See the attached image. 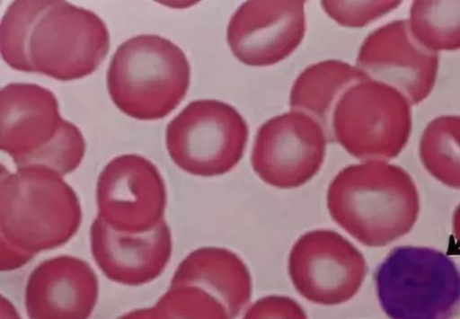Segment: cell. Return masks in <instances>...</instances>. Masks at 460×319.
I'll return each mask as SVG.
<instances>
[{
	"label": "cell",
	"mask_w": 460,
	"mask_h": 319,
	"mask_svg": "<svg viewBox=\"0 0 460 319\" xmlns=\"http://www.w3.org/2000/svg\"><path fill=\"white\" fill-rule=\"evenodd\" d=\"M35 257L2 241V271H13L28 264Z\"/></svg>",
	"instance_id": "cell-23"
},
{
	"label": "cell",
	"mask_w": 460,
	"mask_h": 319,
	"mask_svg": "<svg viewBox=\"0 0 460 319\" xmlns=\"http://www.w3.org/2000/svg\"><path fill=\"white\" fill-rule=\"evenodd\" d=\"M190 80L184 52L157 35H140L122 43L111 58L107 76L116 107L141 120L170 115L184 100Z\"/></svg>",
	"instance_id": "cell-5"
},
{
	"label": "cell",
	"mask_w": 460,
	"mask_h": 319,
	"mask_svg": "<svg viewBox=\"0 0 460 319\" xmlns=\"http://www.w3.org/2000/svg\"><path fill=\"white\" fill-rule=\"evenodd\" d=\"M150 319H230L224 305L209 293L190 285H171L154 307Z\"/></svg>",
	"instance_id": "cell-20"
},
{
	"label": "cell",
	"mask_w": 460,
	"mask_h": 319,
	"mask_svg": "<svg viewBox=\"0 0 460 319\" xmlns=\"http://www.w3.org/2000/svg\"><path fill=\"white\" fill-rule=\"evenodd\" d=\"M151 308L134 310L121 315L118 319H150Z\"/></svg>",
	"instance_id": "cell-25"
},
{
	"label": "cell",
	"mask_w": 460,
	"mask_h": 319,
	"mask_svg": "<svg viewBox=\"0 0 460 319\" xmlns=\"http://www.w3.org/2000/svg\"><path fill=\"white\" fill-rule=\"evenodd\" d=\"M420 157L425 170L436 180L460 190V116H441L425 127Z\"/></svg>",
	"instance_id": "cell-18"
},
{
	"label": "cell",
	"mask_w": 460,
	"mask_h": 319,
	"mask_svg": "<svg viewBox=\"0 0 460 319\" xmlns=\"http://www.w3.org/2000/svg\"><path fill=\"white\" fill-rule=\"evenodd\" d=\"M93 258L111 281L141 286L156 279L172 259L173 242L168 223L143 234H127L111 228L96 217L90 229Z\"/></svg>",
	"instance_id": "cell-14"
},
{
	"label": "cell",
	"mask_w": 460,
	"mask_h": 319,
	"mask_svg": "<svg viewBox=\"0 0 460 319\" xmlns=\"http://www.w3.org/2000/svg\"><path fill=\"white\" fill-rule=\"evenodd\" d=\"M305 2H249L230 19L227 43L243 63L274 66L299 48L306 33Z\"/></svg>",
	"instance_id": "cell-13"
},
{
	"label": "cell",
	"mask_w": 460,
	"mask_h": 319,
	"mask_svg": "<svg viewBox=\"0 0 460 319\" xmlns=\"http://www.w3.org/2000/svg\"><path fill=\"white\" fill-rule=\"evenodd\" d=\"M0 311H2V319H22L13 303L3 296L0 298Z\"/></svg>",
	"instance_id": "cell-24"
},
{
	"label": "cell",
	"mask_w": 460,
	"mask_h": 319,
	"mask_svg": "<svg viewBox=\"0 0 460 319\" xmlns=\"http://www.w3.org/2000/svg\"><path fill=\"white\" fill-rule=\"evenodd\" d=\"M249 128L234 107L215 100L190 102L169 124L166 146L183 172L216 177L232 172L242 161Z\"/></svg>",
	"instance_id": "cell-8"
},
{
	"label": "cell",
	"mask_w": 460,
	"mask_h": 319,
	"mask_svg": "<svg viewBox=\"0 0 460 319\" xmlns=\"http://www.w3.org/2000/svg\"><path fill=\"white\" fill-rule=\"evenodd\" d=\"M167 200L159 170L143 155H119L98 177L97 217L117 232L143 234L155 229L165 220Z\"/></svg>",
	"instance_id": "cell-10"
},
{
	"label": "cell",
	"mask_w": 460,
	"mask_h": 319,
	"mask_svg": "<svg viewBox=\"0 0 460 319\" xmlns=\"http://www.w3.org/2000/svg\"><path fill=\"white\" fill-rule=\"evenodd\" d=\"M0 148L18 168L46 167L64 177L81 165L86 145L49 89L13 83L0 91Z\"/></svg>",
	"instance_id": "cell-4"
},
{
	"label": "cell",
	"mask_w": 460,
	"mask_h": 319,
	"mask_svg": "<svg viewBox=\"0 0 460 319\" xmlns=\"http://www.w3.org/2000/svg\"><path fill=\"white\" fill-rule=\"evenodd\" d=\"M402 2H323L324 13L340 25L361 28L397 10Z\"/></svg>",
	"instance_id": "cell-21"
},
{
	"label": "cell",
	"mask_w": 460,
	"mask_h": 319,
	"mask_svg": "<svg viewBox=\"0 0 460 319\" xmlns=\"http://www.w3.org/2000/svg\"><path fill=\"white\" fill-rule=\"evenodd\" d=\"M372 80L350 64L328 59L313 64L294 82L289 106L294 111L314 119L331 137L335 109L343 94L353 85Z\"/></svg>",
	"instance_id": "cell-17"
},
{
	"label": "cell",
	"mask_w": 460,
	"mask_h": 319,
	"mask_svg": "<svg viewBox=\"0 0 460 319\" xmlns=\"http://www.w3.org/2000/svg\"><path fill=\"white\" fill-rule=\"evenodd\" d=\"M100 297V281L91 266L59 255L30 274L24 296L29 319H89Z\"/></svg>",
	"instance_id": "cell-15"
},
{
	"label": "cell",
	"mask_w": 460,
	"mask_h": 319,
	"mask_svg": "<svg viewBox=\"0 0 460 319\" xmlns=\"http://www.w3.org/2000/svg\"><path fill=\"white\" fill-rule=\"evenodd\" d=\"M408 22L415 40L427 50L460 49V2H414Z\"/></svg>",
	"instance_id": "cell-19"
},
{
	"label": "cell",
	"mask_w": 460,
	"mask_h": 319,
	"mask_svg": "<svg viewBox=\"0 0 460 319\" xmlns=\"http://www.w3.org/2000/svg\"><path fill=\"white\" fill-rule=\"evenodd\" d=\"M356 67L370 79L395 88L414 106L431 94L439 56L415 40L407 20H398L375 30L366 39Z\"/></svg>",
	"instance_id": "cell-12"
},
{
	"label": "cell",
	"mask_w": 460,
	"mask_h": 319,
	"mask_svg": "<svg viewBox=\"0 0 460 319\" xmlns=\"http://www.w3.org/2000/svg\"><path fill=\"white\" fill-rule=\"evenodd\" d=\"M2 241L31 255L58 248L78 233L82 207L57 172L40 166L11 173L2 166Z\"/></svg>",
	"instance_id": "cell-3"
},
{
	"label": "cell",
	"mask_w": 460,
	"mask_h": 319,
	"mask_svg": "<svg viewBox=\"0 0 460 319\" xmlns=\"http://www.w3.org/2000/svg\"><path fill=\"white\" fill-rule=\"evenodd\" d=\"M411 130V105L404 95L368 80L343 94L333 114L331 137L359 161L385 162L403 151Z\"/></svg>",
	"instance_id": "cell-7"
},
{
	"label": "cell",
	"mask_w": 460,
	"mask_h": 319,
	"mask_svg": "<svg viewBox=\"0 0 460 319\" xmlns=\"http://www.w3.org/2000/svg\"><path fill=\"white\" fill-rule=\"evenodd\" d=\"M243 319H308L303 306L288 297L270 296L257 300Z\"/></svg>",
	"instance_id": "cell-22"
},
{
	"label": "cell",
	"mask_w": 460,
	"mask_h": 319,
	"mask_svg": "<svg viewBox=\"0 0 460 319\" xmlns=\"http://www.w3.org/2000/svg\"><path fill=\"white\" fill-rule=\"evenodd\" d=\"M453 235L457 246L460 248V204L453 215Z\"/></svg>",
	"instance_id": "cell-26"
},
{
	"label": "cell",
	"mask_w": 460,
	"mask_h": 319,
	"mask_svg": "<svg viewBox=\"0 0 460 319\" xmlns=\"http://www.w3.org/2000/svg\"><path fill=\"white\" fill-rule=\"evenodd\" d=\"M326 143V134L314 119L303 112L290 111L259 128L252 152V167L270 186L298 188L321 170Z\"/></svg>",
	"instance_id": "cell-11"
},
{
	"label": "cell",
	"mask_w": 460,
	"mask_h": 319,
	"mask_svg": "<svg viewBox=\"0 0 460 319\" xmlns=\"http://www.w3.org/2000/svg\"><path fill=\"white\" fill-rule=\"evenodd\" d=\"M375 282L389 319H453L460 309V270L434 248L393 249L377 267Z\"/></svg>",
	"instance_id": "cell-6"
},
{
	"label": "cell",
	"mask_w": 460,
	"mask_h": 319,
	"mask_svg": "<svg viewBox=\"0 0 460 319\" xmlns=\"http://www.w3.org/2000/svg\"><path fill=\"white\" fill-rule=\"evenodd\" d=\"M171 285H190L209 293L236 319L252 295L251 272L239 257L228 249L208 246L187 255L177 268Z\"/></svg>",
	"instance_id": "cell-16"
},
{
	"label": "cell",
	"mask_w": 460,
	"mask_h": 319,
	"mask_svg": "<svg viewBox=\"0 0 460 319\" xmlns=\"http://www.w3.org/2000/svg\"><path fill=\"white\" fill-rule=\"evenodd\" d=\"M296 291L311 303L334 306L350 301L368 272L364 254L332 230H314L293 244L288 262Z\"/></svg>",
	"instance_id": "cell-9"
},
{
	"label": "cell",
	"mask_w": 460,
	"mask_h": 319,
	"mask_svg": "<svg viewBox=\"0 0 460 319\" xmlns=\"http://www.w3.org/2000/svg\"><path fill=\"white\" fill-rule=\"evenodd\" d=\"M326 203L337 225L368 247H384L407 235L420 209L411 175L385 162L341 171L328 187Z\"/></svg>",
	"instance_id": "cell-2"
},
{
	"label": "cell",
	"mask_w": 460,
	"mask_h": 319,
	"mask_svg": "<svg viewBox=\"0 0 460 319\" xmlns=\"http://www.w3.org/2000/svg\"><path fill=\"white\" fill-rule=\"evenodd\" d=\"M0 29V50L9 66L58 81L92 75L110 50L101 17L67 2H14Z\"/></svg>",
	"instance_id": "cell-1"
}]
</instances>
